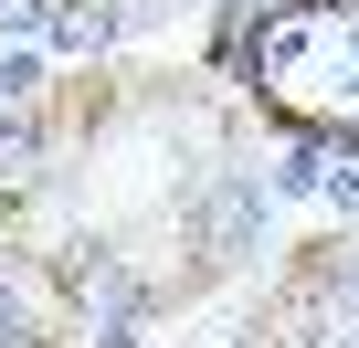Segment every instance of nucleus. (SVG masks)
Listing matches in <instances>:
<instances>
[{"mask_svg":"<svg viewBox=\"0 0 359 348\" xmlns=\"http://www.w3.org/2000/svg\"><path fill=\"white\" fill-rule=\"evenodd\" d=\"M32 95H53V74H43V53L22 43V53H0V106H32Z\"/></svg>","mask_w":359,"mask_h":348,"instance_id":"2","label":"nucleus"},{"mask_svg":"<svg viewBox=\"0 0 359 348\" xmlns=\"http://www.w3.org/2000/svg\"><path fill=\"white\" fill-rule=\"evenodd\" d=\"M233 85L285 137L359 158V0H254Z\"/></svg>","mask_w":359,"mask_h":348,"instance_id":"1","label":"nucleus"}]
</instances>
